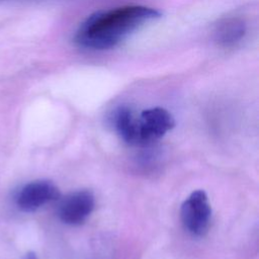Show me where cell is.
<instances>
[{"instance_id": "6da1fadb", "label": "cell", "mask_w": 259, "mask_h": 259, "mask_svg": "<svg viewBox=\"0 0 259 259\" xmlns=\"http://www.w3.org/2000/svg\"><path fill=\"white\" fill-rule=\"evenodd\" d=\"M160 17L154 8L130 5L90 15L79 27L75 42L86 49L107 50L148 21Z\"/></svg>"}, {"instance_id": "7a4b0ae2", "label": "cell", "mask_w": 259, "mask_h": 259, "mask_svg": "<svg viewBox=\"0 0 259 259\" xmlns=\"http://www.w3.org/2000/svg\"><path fill=\"white\" fill-rule=\"evenodd\" d=\"M182 224L193 236H204L211 221V206L207 194L201 190L193 191L182 203L180 208Z\"/></svg>"}, {"instance_id": "3957f363", "label": "cell", "mask_w": 259, "mask_h": 259, "mask_svg": "<svg viewBox=\"0 0 259 259\" xmlns=\"http://www.w3.org/2000/svg\"><path fill=\"white\" fill-rule=\"evenodd\" d=\"M95 206V198L90 190L82 189L71 192L63 197L58 205V217L67 225L83 224Z\"/></svg>"}, {"instance_id": "277c9868", "label": "cell", "mask_w": 259, "mask_h": 259, "mask_svg": "<svg viewBox=\"0 0 259 259\" xmlns=\"http://www.w3.org/2000/svg\"><path fill=\"white\" fill-rule=\"evenodd\" d=\"M174 125L173 115L163 107H152L143 110L139 114L140 146L158 141Z\"/></svg>"}, {"instance_id": "5b68a950", "label": "cell", "mask_w": 259, "mask_h": 259, "mask_svg": "<svg viewBox=\"0 0 259 259\" xmlns=\"http://www.w3.org/2000/svg\"><path fill=\"white\" fill-rule=\"evenodd\" d=\"M60 198L57 185L47 179H39L25 184L16 196L18 208L24 212H33L42 205Z\"/></svg>"}, {"instance_id": "8992f818", "label": "cell", "mask_w": 259, "mask_h": 259, "mask_svg": "<svg viewBox=\"0 0 259 259\" xmlns=\"http://www.w3.org/2000/svg\"><path fill=\"white\" fill-rule=\"evenodd\" d=\"M113 126L117 135L128 145L140 146L139 115L130 107H119L113 115Z\"/></svg>"}, {"instance_id": "52a82bcc", "label": "cell", "mask_w": 259, "mask_h": 259, "mask_svg": "<svg viewBox=\"0 0 259 259\" xmlns=\"http://www.w3.org/2000/svg\"><path fill=\"white\" fill-rule=\"evenodd\" d=\"M245 32L244 21L237 17H231L220 21L214 30V38L221 46L231 47L240 41Z\"/></svg>"}, {"instance_id": "ba28073f", "label": "cell", "mask_w": 259, "mask_h": 259, "mask_svg": "<svg viewBox=\"0 0 259 259\" xmlns=\"http://www.w3.org/2000/svg\"><path fill=\"white\" fill-rule=\"evenodd\" d=\"M22 259H38V257L36 256V254H35L34 252L29 251V252H27V253L22 257Z\"/></svg>"}]
</instances>
